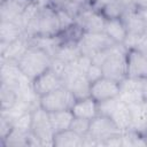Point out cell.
Returning <instances> with one entry per match:
<instances>
[{
    "instance_id": "obj_22",
    "label": "cell",
    "mask_w": 147,
    "mask_h": 147,
    "mask_svg": "<svg viewBox=\"0 0 147 147\" xmlns=\"http://www.w3.org/2000/svg\"><path fill=\"white\" fill-rule=\"evenodd\" d=\"M85 75H86V78L88 79V82H90V83H93V82H95L96 79L101 78V77L103 76V72H102L101 65H99V64H96V63H94V62L92 61V63H91L90 67L87 68Z\"/></svg>"
},
{
    "instance_id": "obj_16",
    "label": "cell",
    "mask_w": 147,
    "mask_h": 147,
    "mask_svg": "<svg viewBox=\"0 0 147 147\" xmlns=\"http://www.w3.org/2000/svg\"><path fill=\"white\" fill-rule=\"evenodd\" d=\"M49 114V121L53 127L54 133L64 131L67 129H70L72 121L75 118L74 113L71 109H65V110H59L54 113H48Z\"/></svg>"
},
{
    "instance_id": "obj_25",
    "label": "cell",
    "mask_w": 147,
    "mask_h": 147,
    "mask_svg": "<svg viewBox=\"0 0 147 147\" xmlns=\"http://www.w3.org/2000/svg\"><path fill=\"white\" fill-rule=\"evenodd\" d=\"M49 1V5L54 8H62L64 5H67L69 1L71 0H48Z\"/></svg>"
},
{
    "instance_id": "obj_5",
    "label": "cell",
    "mask_w": 147,
    "mask_h": 147,
    "mask_svg": "<svg viewBox=\"0 0 147 147\" xmlns=\"http://www.w3.org/2000/svg\"><path fill=\"white\" fill-rule=\"evenodd\" d=\"M122 133L123 131L109 116L99 114L93 119H91L88 133L86 136L93 138L98 145H103L108 139L117 137Z\"/></svg>"
},
{
    "instance_id": "obj_2",
    "label": "cell",
    "mask_w": 147,
    "mask_h": 147,
    "mask_svg": "<svg viewBox=\"0 0 147 147\" xmlns=\"http://www.w3.org/2000/svg\"><path fill=\"white\" fill-rule=\"evenodd\" d=\"M53 56L45 49L30 45L17 62L21 74L31 82L52 67Z\"/></svg>"
},
{
    "instance_id": "obj_21",
    "label": "cell",
    "mask_w": 147,
    "mask_h": 147,
    "mask_svg": "<svg viewBox=\"0 0 147 147\" xmlns=\"http://www.w3.org/2000/svg\"><path fill=\"white\" fill-rule=\"evenodd\" d=\"M90 123H91V121H88V119L75 117L74 121H72V124H71L70 129H72L75 132H77V133L80 134L82 137H85V136L88 133Z\"/></svg>"
},
{
    "instance_id": "obj_23",
    "label": "cell",
    "mask_w": 147,
    "mask_h": 147,
    "mask_svg": "<svg viewBox=\"0 0 147 147\" xmlns=\"http://www.w3.org/2000/svg\"><path fill=\"white\" fill-rule=\"evenodd\" d=\"M133 7L147 16V0H133Z\"/></svg>"
},
{
    "instance_id": "obj_6",
    "label": "cell",
    "mask_w": 147,
    "mask_h": 147,
    "mask_svg": "<svg viewBox=\"0 0 147 147\" xmlns=\"http://www.w3.org/2000/svg\"><path fill=\"white\" fill-rule=\"evenodd\" d=\"M116 44L105 32H84L78 48L83 55L93 59L96 54L105 52Z\"/></svg>"
},
{
    "instance_id": "obj_3",
    "label": "cell",
    "mask_w": 147,
    "mask_h": 147,
    "mask_svg": "<svg viewBox=\"0 0 147 147\" xmlns=\"http://www.w3.org/2000/svg\"><path fill=\"white\" fill-rule=\"evenodd\" d=\"M31 145H53L54 131L49 114L39 106L31 110Z\"/></svg>"
},
{
    "instance_id": "obj_20",
    "label": "cell",
    "mask_w": 147,
    "mask_h": 147,
    "mask_svg": "<svg viewBox=\"0 0 147 147\" xmlns=\"http://www.w3.org/2000/svg\"><path fill=\"white\" fill-rule=\"evenodd\" d=\"M100 11L106 18H119L123 16L125 8L118 0H113L111 2L105 5Z\"/></svg>"
},
{
    "instance_id": "obj_18",
    "label": "cell",
    "mask_w": 147,
    "mask_h": 147,
    "mask_svg": "<svg viewBox=\"0 0 147 147\" xmlns=\"http://www.w3.org/2000/svg\"><path fill=\"white\" fill-rule=\"evenodd\" d=\"M5 147H21V146H29L31 145V131L22 130L20 127L14 126L10 133L6 137V139L1 142Z\"/></svg>"
},
{
    "instance_id": "obj_11",
    "label": "cell",
    "mask_w": 147,
    "mask_h": 147,
    "mask_svg": "<svg viewBox=\"0 0 147 147\" xmlns=\"http://www.w3.org/2000/svg\"><path fill=\"white\" fill-rule=\"evenodd\" d=\"M122 20L127 29V34L141 36L147 33V16L136 8L125 10Z\"/></svg>"
},
{
    "instance_id": "obj_8",
    "label": "cell",
    "mask_w": 147,
    "mask_h": 147,
    "mask_svg": "<svg viewBox=\"0 0 147 147\" xmlns=\"http://www.w3.org/2000/svg\"><path fill=\"white\" fill-rule=\"evenodd\" d=\"M75 22L84 30V32H103L106 17L99 9L87 5L76 16Z\"/></svg>"
},
{
    "instance_id": "obj_7",
    "label": "cell",
    "mask_w": 147,
    "mask_h": 147,
    "mask_svg": "<svg viewBox=\"0 0 147 147\" xmlns=\"http://www.w3.org/2000/svg\"><path fill=\"white\" fill-rule=\"evenodd\" d=\"M121 91V83L102 76L95 82L91 83L90 96H92L98 103L117 98Z\"/></svg>"
},
{
    "instance_id": "obj_9",
    "label": "cell",
    "mask_w": 147,
    "mask_h": 147,
    "mask_svg": "<svg viewBox=\"0 0 147 147\" xmlns=\"http://www.w3.org/2000/svg\"><path fill=\"white\" fill-rule=\"evenodd\" d=\"M126 78H147V55L136 48L126 49Z\"/></svg>"
},
{
    "instance_id": "obj_15",
    "label": "cell",
    "mask_w": 147,
    "mask_h": 147,
    "mask_svg": "<svg viewBox=\"0 0 147 147\" xmlns=\"http://www.w3.org/2000/svg\"><path fill=\"white\" fill-rule=\"evenodd\" d=\"M53 146L56 147H79L83 146V137L72 129H67L54 133Z\"/></svg>"
},
{
    "instance_id": "obj_4",
    "label": "cell",
    "mask_w": 147,
    "mask_h": 147,
    "mask_svg": "<svg viewBox=\"0 0 147 147\" xmlns=\"http://www.w3.org/2000/svg\"><path fill=\"white\" fill-rule=\"evenodd\" d=\"M76 98L65 86H61L39 98V107L47 113L71 109Z\"/></svg>"
},
{
    "instance_id": "obj_1",
    "label": "cell",
    "mask_w": 147,
    "mask_h": 147,
    "mask_svg": "<svg viewBox=\"0 0 147 147\" xmlns=\"http://www.w3.org/2000/svg\"><path fill=\"white\" fill-rule=\"evenodd\" d=\"M61 32L56 9L51 5L40 7L38 13L25 26L28 37H54Z\"/></svg>"
},
{
    "instance_id": "obj_13",
    "label": "cell",
    "mask_w": 147,
    "mask_h": 147,
    "mask_svg": "<svg viewBox=\"0 0 147 147\" xmlns=\"http://www.w3.org/2000/svg\"><path fill=\"white\" fill-rule=\"evenodd\" d=\"M71 110L75 117L91 121L99 115V103L92 96H86V98L77 99Z\"/></svg>"
},
{
    "instance_id": "obj_19",
    "label": "cell",
    "mask_w": 147,
    "mask_h": 147,
    "mask_svg": "<svg viewBox=\"0 0 147 147\" xmlns=\"http://www.w3.org/2000/svg\"><path fill=\"white\" fill-rule=\"evenodd\" d=\"M0 99H1V111H8L17 105L20 99V93L15 87L1 83Z\"/></svg>"
},
{
    "instance_id": "obj_24",
    "label": "cell",
    "mask_w": 147,
    "mask_h": 147,
    "mask_svg": "<svg viewBox=\"0 0 147 147\" xmlns=\"http://www.w3.org/2000/svg\"><path fill=\"white\" fill-rule=\"evenodd\" d=\"M141 100L147 102V78L141 79Z\"/></svg>"
},
{
    "instance_id": "obj_12",
    "label": "cell",
    "mask_w": 147,
    "mask_h": 147,
    "mask_svg": "<svg viewBox=\"0 0 147 147\" xmlns=\"http://www.w3.org/2000/svg\"><path fill=\"white\" fill-rule=\"evenodd\" d=\"M118 96L126 105L142 102V100H141V80L125 78L121 83V91H119Z\"/></svg>"
},
{
    "instance_id": "obj_26",
    "label": "cell",
    "mask_w": 147,
    "mask_h": 147,
    "mask_svg": "<svg viewBox=\"0 0 147 147\" xmlns=\"http://www.w3.org/2000/svg\"><path fill=\"white\" fill-rule=\"evenodd\" d=\"M142 108H144V114H145V118L147 123V102H142Z\"/></svg>"
},
{
    "instance_id": "obj_17",
    "label": "cell",
    "mask_w": 147,
    "mask_h": 147,
    "mask_svg": "<svg viewBox=\"0 0 147 147\" xmlns=\"http://www.w3.org/2000/svg\"><path fill=\"white\" fill-rule=\"evenodd\" d=\"M0 37H1V44H8L11 42L25 34L24 29L16 22L11 21H1L0 26Z\"/></svg>"
},
{
    "instance_id": "obj_14",
    "label": "cell",
    "mask_w": 147,
    "mask_h": 147,
    "mask_svg": "<svg viewBox=\"0 0 147 147\" xmlns=\"http://www.w3.org/2000/svg\"><path fill=\"white\" fill-rule=\"evenodd\" d=\"M103 32L118 45H123L127 37V29L122 20L119 18H106Z\"/></svg>"
},
{
    "instance_id": "obj_10",
    "label": "cell",
    "mask_w": 147,
    "mask_h": 147,
    "mask_svg": "<svg viewBox=\"0 0 147 147\" xmlns=\"http://www.w3.org/2000/svg\"><path fill=\"white\" fill-rule=\"evenodd\" d=\"M31 85H32V90L36 93V95L40 98L61 86H63V83H62L60 75L55 70L49 68L48 70H46L45 72L39 75L37 78H34L31 82Z\"/></svg>"
}]
</instances>
